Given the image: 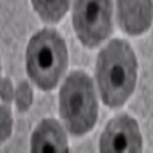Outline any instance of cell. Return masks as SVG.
<instances>
[{"mask_svg":"<svg viewBox=\"0 0 153 153\" xmlns=\"http://www.w3.org/2000/svg\"><path fill=\"white\" fill-rule=\"evenodd\" d=\"M16 106L19 112H26L32 104V89L28 81H20L16 89Z\"/></svg>","mask_w":153,"mask_h":153,"instance_id":"cell-9","label":"cell"},{"mask_svg":"<svg viewBox=\"0 0 153 153\" xmlns=\"http://www.w3.org/2000/svg\"><path fill=\"white\" fill-rule=\"evenodd\" d=\"M138 61L133 49L124 40H112L97 58V83L103 103L123 106L135 91Z\"/></svg>","mask_w":153,"mask_h":153,"instance_id":"cell-1","label":"cell"},{"mask_svg":"<svg viewBox=\"0 0 153 153\" xmlns=\"http://www.w3.org/2000/svg\"><path fill=\"white\" fill-rule=\"evenodd\" d=\"M68 68V48L54 29H42L32 35L26 49L29 78L42 91H52Z\"/></svg>","mask_w":153,"mask_h":153,"instance_id":"cell-2","label":"cell"},{"mask_svg":"<svg viewBox=\"0 0 153 153\" xmlns=\"http://www.w3.org/2000/svg\"><path fill=\"white\" fill-rule=\"evenodd\" d=\"M12 130V117H11V110L9 107H6V104H2L0 109V132H2V141L11 135Z\"/></svg>","mask_w":153,"mask_h":153,"instance_id":"cell-10","label":"cell"},{"mask_svg":"<svg viewBox=\"0 0 153 153\" xmlns=\"http://www.w3.org/2000/svg\"><path fill=\"white\" fill-rule=\"evenodd\" d=\"M0 95H2V101L6 104V103H11V100L14 98L16 92L12 89V84L8 78H2V89H0Z\"/></svg>","mask_w":153,"mask_h":153,"instance_id":"cell-11","label":"cell"},{"mask_svg":"<svg viewBox=\"0 0 153 153\" xmlns=\"http://www.w3.org/2000/svg\"><path fill=\"white\" fill-rule=\"evenodd\" d=\"M31 150L35 153H45V152L66 153L69 152L68 138H66L63 127L54 118L43 120L32 132Z\"/></svg>","mask_w":153,"mask_h":153,"instance_id":"cell-7","label":"cell"},{"mask_svg":"<svg viewBox=\"0 0 153 153\" xmlns=\"http://www.w3.org/2000/svg\"><path fill=\"white\" fill-rule=\"evenodd\" d=\"M72 22L76 37L86 48L101 45L113 31L112 0H74Z\"/></svg>","mask_w":153,"mask_h":153,"instance_id":"cell-4","label":"cell"},{"mask_svg":"<svg viewBox=\"0 0 153 153\" xmlns=\"http://www.w3.org/2000/svg\"><path fill=\"white\" fill-rule=\"evenodd\" d=\"M143 149V136L138 123L129 115H118L110 120L100 139V150L104 153H136Z\"/></svg>","mask_w":153,"mask_h":153,"instance_id":"cell-5","label":"cell"},{"mask_svg":"<svg viewBox=\"0 0 153 153\" xmlns=\"http://www.w3.org/2000/svg\"><path fill=\"white\" fill-rule=\"evenodd\" d=\"M58 104L68 132L75 136L87 133L98 117V103L91 76L83 71L71 72L61 86Z\"/></svg>","mask_w":153,"mask_h":153,"instance_id":"cell-3","label":"cell"},{"mask_svg":"<svg viewBox=\"0 0 153 153\" xmlns=\"http://www.w3.org/2000/svg\"><path fill=\"white\" fill-rule=\"evenodd\" d=\"M117 16L121 29L129 35L146 32L153 22L152 0H117Z\"/></svg>","mask_w":153,"mask_h":153,"instance_id":"cell-6","label":"cell"},{"mask_svg":"<svg viewBox=\"0 0 153 153\" xmlns=\"http://www.w3.org/2000/svg\"><path fill=\"white\" fill-rule=\"evenodd\" d=\"M31 3L43 22L57 23L68 12L71 0H31Z\"/></svg>","mask_w":153,"mask_h":153,"instance_id":"cell-8","label":"cell"}]
</instances>
